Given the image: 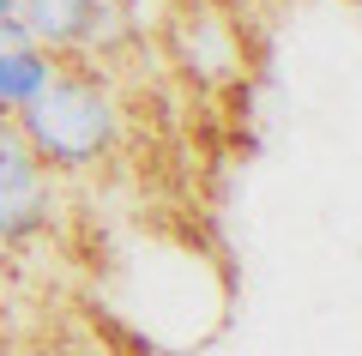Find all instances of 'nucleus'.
I'll return each mask as SVG.
<instances>
[{"mask_svg":"<svg viewBox=\"0 0 362 356\" xmlns=\"http://www.w3.org/2000/svg\"><path fill=\"white\" fill-rule=\"evenodd\" d=\"M13 127L25 133V145L37 151L42 169L54 176H85L97 169L121 139V103L90 67H54V79L13 109Z\"/></svg>","mask_w":362,"mask_h":356,"instance_id":"obj_1","label":"nucleus"},{"mask_svg":"<svg viewBox=\"0 0 362 356\" xmlns=\"http://www.w3.org/2000/svg\"><path fill=\"white\" fill-rule=\"evenodd\" d=\"M175 42H181V61H187L194 79H206V85L242 79V42H235V30L218 13H187L175 25Z\"/></svg>","mask_w":362,"mask_h":356,"instance_id":"obj_2","label":"nucleus"},{"mask_svg":"<svg viewBox=\"0 0 362 356\" xmlns=\"http://www.w3.org/2000/svg\"><path fill=\"white\" fill-rule=\"evenodd\" d=\"M6 13L25 25V37L49 54H73L78 37H85V18H90V0H13Z\"/></svg>","mask_w":362,"mask_h":356,"instance_id":"obj_3","label":"nucleus"},{"mask_svg":"<svg viewBox=\"0 0 362 356\" xmlns=\"http://www.w3.org/2000/svg\"><path fill=\"white\" fill-rule=\"evenodd\" d=\"M54 67H61V54H49V49H13V54H0V115L25 109V103L54 79Z\"/></svg>","mask_w":362,"mask_h":356,"instance_id":"obj_4","label":"nucleus"},{"mask_svg":"<svg viewBox=\"0 0 362 356\" xmlns=\"http://www.w3.org/2000/svg\"><path fill=\"white\" fill-rule=\"evenodd\" d=\"M37 176H54V169L37 163V151L25 145V133L13 127V115L0 121V188H18V181H37Z\"/></svg>","mask_w":362,"mask_h":356,"instance_id":"obj_5","label":"nucleus"},{"mask_svg":"<svg viewBox=\"0 0 362 356\" xmlns=\"http://www.w3.org/2000/svg\"><path fill=\"white\" fill-rule=\"evenodd\" d=\"M90 6H115V13H127L133 30H139V13H145V0H90Z\"/></svg>","mask_w":362,"mask_h":356,"instance_id":"obj_6","label":"nucleus"},{"mask_svg":"<svg viewBox=\"0 0 362 356\" xmlns=\"http://www.w3.org/2000/svg\"><path fill=\"white\" fill-rule=\"evenodd\" d=\"M6 6H13V0H6Z\"/></svg>","mask_w":362,"mask_h":356,"instance_id":"obj_7","label":"nucleus"},{"mask_svg":"<svg viewBox=\"0 0 362 356\" xmlns=\"http://www.w3.org/2000/svg\"><path fill=\"white\" fill-rule=\"evenodd\" d=\"M0 121H6V115H0Z\"/></svg>","mask_w":362,"mask_h":356,"instance_id":"obj_8","label":"nucleus"},{"mask_svg":"<svg viewBox=\"0 0 362 356\" xmlns=\"http://www.w3.org/2000/svg\"><path fill=\"white\" fill-rule=\"evenodd\" d=\"M0 6H6V0H0Z\"/></svg>","mask_w":362,"mask_h":356,"instance_id":"obj_9","label":"nucleus"}]
</instances>
